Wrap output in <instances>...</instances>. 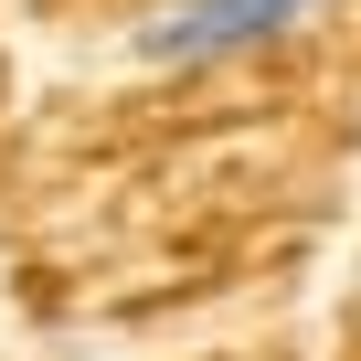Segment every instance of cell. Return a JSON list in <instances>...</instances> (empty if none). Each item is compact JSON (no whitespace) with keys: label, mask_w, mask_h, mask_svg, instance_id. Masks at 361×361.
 Returning <instances> with one entry per match:
<instances>
[{"label":"cell","mask_w":361,"mask_h":361,"mask_svg":"<svg viewBox=\"0 0 361 361\" xmlns=\"http://www.w3.org/2000/svg\"><path fill=\"white\" fill-rule=\"evenodd\" d=\"M319 11V0H170V11H149L128 32L138 64H224V54H255L276 32H298Z\"/></svg>","instance_id":"1"}]
</instances>
